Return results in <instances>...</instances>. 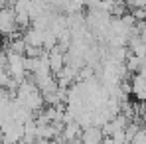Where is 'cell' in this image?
Here are the masks:
<instances>
[{"label": "cell", "instance_id": "obj_1", "mask_svg": "<svg viewBox=\"0 0 146 144\" xmlns=\"http://www.w3.org/2000/svg\"><path fill=\"white\" fill-rule=\"evenodd\" d=\"M103 136L105 134H103V130L99 126H87V128H83L77 144H101Z\"/></svg>", "mask_w": 146, "mask_h": 144}, {"label": "cell", "instance_id": "obj_2", "mask_svg": "<svg viewBox=\"0 0 146 144\" xmlns=\"http://www.w3.org/2000/svg\"><path fill=\"white\" fill-rule=\"evenodd\" d=\"M101 144H117V142L113 140V136H103V140H101Z\"/></svg>", "mask_w": 146, "mask_h": 144}]
</instances>
